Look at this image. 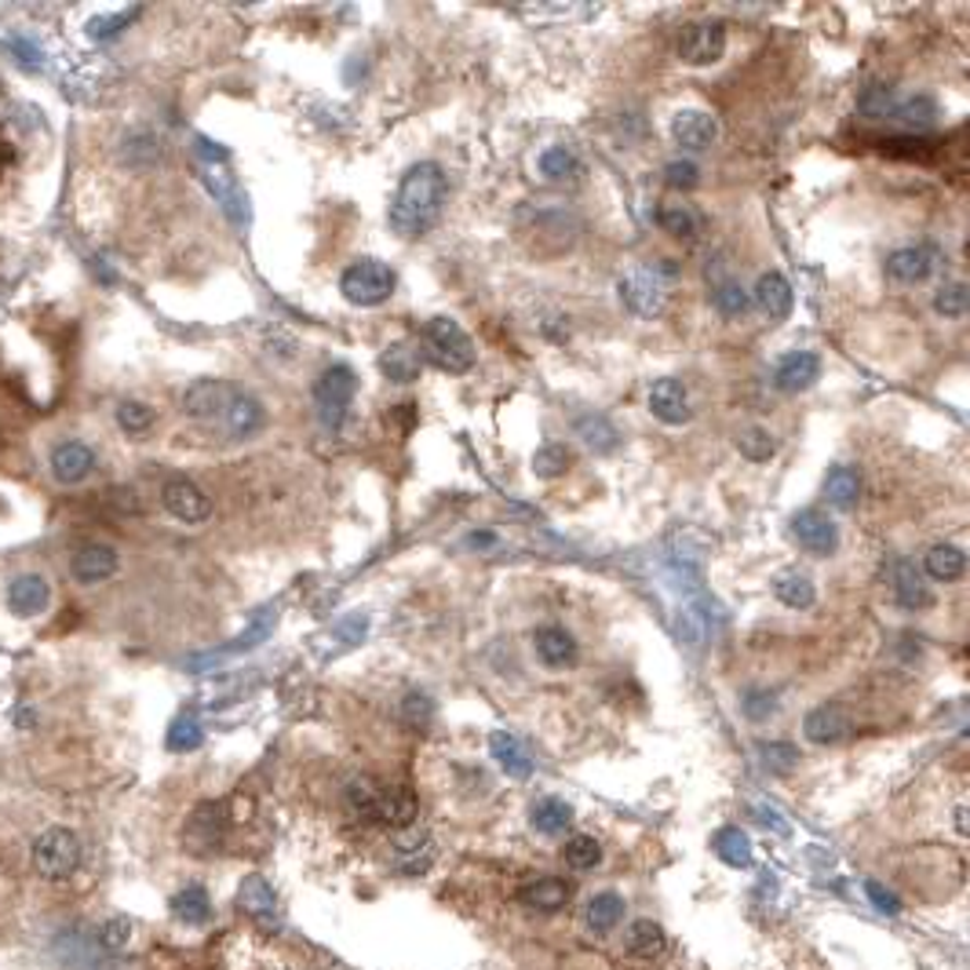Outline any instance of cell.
I'll return each instance as SVG.
<instances>
[{
  "label": "cell",
  "instance_id": "cell-1",
  "mask_svg": "<svg viewBox=\"0 0 970 970\" xmlns=\"http://www.w3.org/2000/svg\"><path fill=\"white\" fill-rule=\"evenodd\" d=\"M449 201V179H445L442 165L435 161H420L402 176L394 190V201L387 209V220H391V231L405 242L413 237H424L431 226L438 223V215Z\"/></svg>",
  "mask_w": 970,
  "mask_h": 970
},
{
  "label": "cell",
  "instance_id": "cell-2",
  "mask_svg": "<svg viewBox=\"0 0 970 970\" xmlns=\"http://www.w3.org/2000/svg\"><path fill=\"white\" fill-rule=\"evenodd\" d=\"M420 358L431 361L435 369L449 372V376H464L475 369V339L464 333L460 322H453V317H431V322H424V328H420Z\"/></svg>",
  "mask_w": 970,
  "mask_h": 970
},
{
  "label": "cell",
  "instance_id": "cell-3",
  "mask_svg": "<svg viewBox=\"0 0 970 970\" xmlns=\"http://www.w3.org/2000/svg\"><path fill=\"white\" fill-rule=\"evenodd\" d=\"M77 869H81V839L63 825L41 832L37 843H33V872L48 883H63Z\"/></svg>",
  "mask_w": 970,
  "mask_h": 970
},
{
  "label": "cell",
  "instance_id": "cell-4",
  "mask_svg": "<svg viewBox=\"0 0 970 970\" xmlns=\"http://www.w3.org/2000/svg\"><path fill=\"white\" fill-rule=\"evenodd\" d=\"M358 394V376L350 365H328L314 383V409L325 431H339L347 420V409Z\"/></svg>",
  "mask_w": 970,
  "mask_h": 970
},
{
  "label": "cell",
  "instance_id": "cell-5",
  "mask_svg": "<svg viewBox=\"0 0 970 970\" xmlns=\"http://www.w3.org/2000/svg\"><path fill=\"white\" fill-rule=\"evenodd\" d=\"M339 292L354 306H380L394 292V270L380 259H358L339 274Z\"/></svg>",
  "mask_w": 970,
  "mask_h": 970
},
{
  "label": "cell",
  "instance_id": "cell-6",
  "mask_svg": "<svg viewBox=\"0 0 970 970\" xmlns=\"http://www.w3.org/2000/svg\"><path fill=\"white\" fill-rule=\"evenodd\" d=\"M621 300L624 306L632 311L635 317H660L668 306V289H665V278H660L657 270L649 267H632L627 274H621Z\"/></svg>",
  "mask_w": 970,
  "mask_h": 970
},
{
  "label": "cell",
  "instance_id": "cell-7",
  "mask_svg": "<svg viewBox=\"0 0 970 970\" xmlns=\"http://www.w3.org/2000/svg\"><path fill=\"white\" fill-rule=\"evenodd\" d=\"M438 858V843L435 836L420 825V821H413L409 828H398L394 839H391V865L402 876H424L431 865H435Z\"/></svg>",
  "mask_w": 970,
  "mask_h": 970
},
{
  "label": "cell",
  "instance_id": "cell-8",
  "mask_svg": "<svg viewBox=\"0 0 970 970\" xmlns=\"http://www.w3.org/2000/svg\"><path fill=\"white\" fill-rule=\"evenodd\" d=\"M726 52V26L718 19H701L687 26L679 41V59L690 66H712Z\"/></svg>",
  "mask_w": 970,
  "mask_h": 970
},
{
  "label": "cell",
  "instance_id": "cell-9",
  "mask_svg": "<svg viewBox=\"0 0 970 970\" xmlns=\"http://www.w3.org/2000/svg\"><path fill=\"white\" fill-rule=\"evenodd\" d=\"M237 394L242 391L226 380H198L182 394V409H187V416L193 420H223Z\"/></svg>",
  "mask_w": 970,
  "mask_h": 970
},
{
  "label": "cell",
  "instance_id": "cell-10",
  "mask_svg": "<svg viewBox=\"0 0 970 970\" xmlns=\"http://www.w3.org/2000/svg\"><path fill=\"white\" fill-rule=\"evenodd\" d=\"M792 536L806 547L810 555H817V558H828L839 547L836 522H832L825 511H817V508L799 511V515L792 519Z\"/></svg>",
  "mask_w": 970,
  "mask_h": 970
},
{
  "label": "cell",
  "instance_id": "cell-11",
  "mask_svg": "<svg viewBox=\"0 0 970 970\" xmlns=\"http://www.w3.org/2000/svg\"><path fill=\"white\" fill-rule=\"evenodd\" d=\"M850 729H854L850 712L839 701L817 704L814 712H806L803 718V734L810 745H839V740L850 737Z\"/></svg>",
  "mask_w": 970,
  "mask_h": 970
},
{
  "label": "cell",
  "instance_id": "cell-12",
  "mask_svg": "<svg viewBox=\"0 0 970 970\" xmlns=\"http://www.w3.org/2000/svg\"><path fill=\"white\" fill-rule=\"evenodd\" d=\"M649 413L668 427L690 424L693 409H690V391L682 387V380L665 376V380H657L654 387H649Z\"/></svg>",
  "mask_w": 970,
  "mask_h": 970
},
{
  "label": "cell",
  "instance_id": "cell-13",
  "mask_svg": "<svg viewBox=\"0 0 970 970\" xmlns=\"http://www.w3.org/2000/svg\"><path fill=\"white\" fill-rule=\"evenodd\" d=\"M161 500H165L168 515L187 522V526H198V522L212 515V500L204 497L193 482H187V478H172V482L165 486Z\"/></svg>",
  "mask_w": 970,
  "mask_h": 970
},
{
  "label": "cell",
  "instance_id": "cell-14",
  "mask_svg": "<svg viewBox=\"0 0 970 970\" xmlns=\"http://www.w3.org/2000/svg\"><path fill=\"white\" fill-rule=\"evenodd\" d=\"M118 566H121V558L110 544H85V547H77L70 558V573L77 584H102V580H110L113 573H118Z\"/></svg>",
  "mask_w": 970,
  "mask_h": 970
},
{
  "label": "cell",
  "instance_id": "cell-15",
  "mask_svg": "<svg viewBox=\"0 0 970 970\" xmlns=\"http://www.w3.org/2000/svg\"><path fill=\"white\" fill-rule=\"evenodd\" d=\"M821 376V358L814 350H792L784 354V358L778 361V369H773V383H778V391L784 394H799L806 391V387H814Z\"/></svg>",
  "mask_w": 970,
  "mask_h": 970
},
{
  "label": "cell",
  "instance_id": "cell-16",
  "mask_svg": "<svg viewBox=\"0 0 970 970\" xmlns=\"http://www.w3.org/2000/svg\"><path fill=\"white\" fill-rule=\"evenodd\" d=\"M8 606L11 613H19V617H41V613L52 606L48 580L37 573H19L8 584Z\"/></svg>",
  "mask_w": 970,
  "mask_h": 970
},
{
  "label": "cell",
  "instance_id": "cell-17",
  "mask_svg": "<svg viewBox=\"0 0 970 970\" xmlns=\"http://www.w3.org/2000/svg\"><path fill=\"white\" fill-rule=\"evenodd\" d=\"M671 135L687 150H707L718 140V121L707 110H679L671 118Z\"/></svg>",
  "mask_w": 970,
  "mask_h": 970
},
{
  "label": "cell",
  "instance_id": "cell-18",
  "mask_svg": "<svg viewBox=\"0 0 970 970\" xmlns=\"http://www.w3.org/2000/svg\"><path fill=\"white\" fill-rule=\"evenodd\" d=\"M934 264H938V253H934L930 245H908V248H897V253L887 256V274L894 281L916 285V281L930 278Z\"/></svg>",
  "mask_w": 970,
  "mask_h": 970
},
{
  "label": "cell",
  "instance_id": "cell-19",
  "mask_svg": "<svg viewBox=\"0 0 970 970\" xmlns=\"http://www.w3.org/2000/svg\"><path fill=\"white\" fill-rule=\"evenodd\" d=\"M751 303L759 306L762 314L770 317V322H784V317L792 314V303H795V292L784 274L770 270L762 274V278L756 281V296H751Z\"/></svg>",
  "mask_w": 970,
  "mask_h": 970
},
{
  "label": "cell",
  "instance_id": "cell-20",
  "mask_svg": "<svg viewBox=\"0 0 970 970\" xmlns=\"http://www.w3.org/2000/svg\"><path fill=\"white\" fill-rule=\"evenodd\" d=\"M91 471H96V453H91L85 442H63L59 449L52 453V475H55V482L81 486Z\"/></svg>",
  "mask_w": 970,
  "mask_h": 970
},
{
  "label": "cell",
  "instance_id": "cell-21",
  "mask_svg": "<svg viewBox=\"0 0 970 970\" xmlns=\"http://www.w3.org/2000/svg\"><path fill=\"white\" fill-rule=\"evenodd\" d=\"M894 595L901 602V610H930L934 606V591L923 577V569L908 558H901L894 566Z\"/></svg>",
  "mask_w": 970,
  "mask_h": 970
},
{
  "label": "cell",
  "instance_id": "cell-22",
  "mask_svg": "<svg viewBox=\"0 0 970 970\" xmlns=\"http://www.w3.org/2000/svg\"><path fill=\"white\" fill-rule=\"evenodd\" d=\"M376 821L387 828H409L416 821V795L402 789V784H380V799H376Z\"/></svg>",
  "mask_w": 970,
  "mask_h": 970
},
{
  "label": "cell",
  "instance_id": "cell-23",
  "mask_svg": "<svg viewBox=\"0 0 970 970\" xmlns=\"http://www.w3.org/2000/svg\"><path fill=\"white\" fill-rule=\"evenodd\" d=\"M569 897H573V887H569L566 880H558V876H536V880H529L526 887L519 890L522 905L536 908V912H558V908H566Z\"/></svg>",
  "mask_w": 970,
  "mask_h": 970
},
{
  "label": "cell",
  "instance_id": "cell-24",
  "mask_svg": "<svg viewBox=\"0 0 970 970\" xmlns=\"http://www.w3.org/2000/svg\"><path fill=\"white\" fill-rule=\"evenodd\" d=\"M237 908H242L245 916L259 919L264 927L278 923V897H274V890L264 876H248V880L237 887Z\"/></svg>",
  "mask_w": 970,
  "mask_h": 970
},
{
  "label": "cell",
  "instance_id": "cell-25",
  "mask_svg": "<svg viewBox=\"0 0 970 970\" xmlns=\"http://www.w3.org/2000/svg\"><path fill=\"white\" fill-rule=\"evenodd\" d=\"M489 751H493V759L500 762V770H504L508 778L526 781L529 773H533L529 751L522 748V740H519L515 734H508V729H497V734L489 737Z\"/></svg>",
  "mask_w": 970,
  "mask_h": 970
},
{
  "label": "cell",
  "instance_id": "cell-26",
  "mask_svg": "<svg viewBox=\"0 0 970 970\" xmlns=\"http://www.w3.org/2000/svg\"><path fill=\"white\" fill-rule=\"evenodd\" d=\"M533 646H536V657L544 660L547 668H569L577 660V638L566 632V627H540V632L533 635Z\"/></svg>",
  "mask_w": 970,
  "mask_h": 970
},
{
  "label": "cell",
  "instance_id": "cell-27",
  "mask_svg": "<svg viewBox=\"0 0 970 970\" xmlns=\"http://www.w3.org/2000/svg\"><path fill=\"white\" fill-rule=\"evenodd\" d=\"M883 118L908 124V129H934L938 124V102L927 96H890Z\"/></svg>",
  "mask_w": 970,
  "mask_h": 970
},
{
  "label": "cell",
  "instance_id": "cell-28",
  "mask_svg": "<svg viewBox=\"0 0 970 970\" xmlns=\"http://www.w3.org/2000/svg\"><path fill=\"white\" fill-rule=\"evenodd\" d=\"M825 497H828V504L836 508V511H854V508H858V500H861V475H858V467H850V464L828 467V475H825Z\"/></svg>",
  "mask_w": 970,
  "mask_h": 970
},
{
  "label": "cell",
  "instance_id": "cell-29",
  "mask_svg": "<svg viewBox=\"0 0 970 970\" xmlns=\"http://www.w3.org/2000/svg\"><path fill=\"white\" fill-rule=\"evenodd\" d=\"M624 949L638 956V960H657V956H665L668 949V934L654 919H635L632 927L624 930Z\"/></svg>",
  "mask_w": 970,
  "mask_h": 970
},
{
  "label": "cell",
  "instance_id": "cell-30",
  "mask_svg": "<svg viewBox=\"0 0 970 970\" xmlns=\"http://www.w3.org/2000/svg\"><path fill=\"white\" fill-rule=\"evenodd\" d=\"M264 405H259V398L253 394H237L231 409H226V416L220 420V424L226 427V435L234 438H253L259 427H264Z\"/></svg>",
  "mask_w": 970,
  "mask_h": 970
},
{
  "label": "cell",
  "instance_id": "cell-31",
  "mask_svg": "<svg viewBox=\"0 0 970 970\" xmlns=\"http://www.w3.org/2000/svg\"><path fill=\"white\" fill-rule=\"evenodd\" d=\"M380 369L387 380L413 383V380H420V372H424V358H420V350L413 344H391L380 354Z\"/></svg>",
  "mask_w": 970,
  "mask_h": 970
},
{
  "label": "cell",
  "instance_id": "cell-32",
  "mask_svg": "<svg viewBox=\"0 0 970 970\" xmlns=\"http://www.w3.org/2000/svg\"><path fill=\"white\" fill-rule=\"evenodd\" d=\"M773 595L789 610H810L817 602V588L814 580L799 573V569H781V573L773 577Z\"/></svg>",
  "mask_w": 970,
  "mask_h": 970
},
{
  "label": "cell",
  "instance_id": "cell-33",
  "mask_svg": "<svg viewBox=\"0 0 970 970\" xmlns=\"http://www.w3.org/2000/svg\"><path fill=\"white\" fill-rule=\"evenodd\" d=\"M529 825L540 832V836H562V832L573 825V806L566 803V799H536L533 810H529Z\"/></svg>",
  "mask_w": 970,
  "mask_h": 970
},
{
  "label": "cell",
  "instance_id": "cell-34",
  "mask_svg": "<svg viewBox=\"0 0 970 970\" xmlns=\"http://www.w3.org/2000/svg\"><path fill=\"white\" fill-rule=\"evenodd\" d=\"M963 569H967V558L956 544H934L927 558H923V573L934 580H945V584H949V580H960Z\"/></svg>",
  "mask_w": 970,
  "mask_h": 970
},
{
  "label": "cell",
  "instance_id": "cell-35",
  "mask_svg": "<svg viewBox=\"0 0 970 970\" xmlns=\"http://www.w3.org/2000/svg\"><path fill=\"white\" fill-rule=\"evenodd\" d=\"M712 850L718 854V861L729 865V869H748L751 865V839L737 825L718 828L712 839Z\"/></svg>",
  "mask_w": 970,
  "mask_h": 970
},
{
  "label": "cell",
  "instance_id": "cell-36",
  "mask_svg": "<svg viewBox=\"0 0 970 970\" xmlns=\"http://www.w3.org/2000/svg\"><path fill=\"white\" fill-rule=\"evenodd\" d=\"M172 912L176 919L190 923V927H201V923L212 919V901H209V890H204L201 883H190L182 887L179 894L172 897Z\"/></svg>",
  "mask_w": 970,
  "mask_h": 970
},
{
  "label": "cell",
  "instance_id": "cell-37",
  "mask_svg": "<svg viewBox=\"0 0 970 970\" xmlns=\"http://www.w3.org/2000/svg\"><path fill=\"white\" fill-rule=\"evenodd\" d=\"M536 168H540V176L547 182H577L580 179V157L569 150V146H547V150L540 154V161H536Z\"/></svg>",
  "mask_w": 970,
  "mask_h": 970
},
{
  "label": "cell",
  "instance_id": "cell-38",
  "mask_svg": "<svg viewBox=\"0 0 970 970\" xmlns=\"http://www.w3.org/2000/svg\"><path fill=\"white\" fill-rule=\"evenodd\" d=\"M584 919H588V930L591 934H610L624 919V901L613 894V890H606V894H595V897L588 901Z\"/></svg>",
  "mask_w": 970,
  "mask_h": 970
},
{
  "label": "cell",
  "instance_id": "cell-39",
  "mask_svg": "<svg viewBox=\"0 0 970 970\" xmlns=\"http://www.w3.org/2000/svg\"><path fill=\"white\" fill-rule=\"evenodd\" d=\"M577 435H580V442L588 445V449H595V453H610V449H617V427L610 424L606 416H599V413H588V416H580L577 420Z\"/></svg>",
  "mask_w": 970,
  "mask_h": 970
},
{
  "label": "cell",
  "instance_id": "cell-40",
  "mask_svg": "<svg viewBox=\"0 0 970 970\" xmlns=\"http://www.w3.org/2000/svg\"><path fill=\"white\" fill-rule=\"evenodd\" d=\"M660 226H665L671 237L690 242V237H698V231H701V215L693 212L687 201H668L665 209H660Z\"/></svg>",
  "mask_w": 970,
  "mask_h": 970
},
{
  "label": "cell",
  "instance_id": "cell-41",
  "mask_svg": "<svg viewBox=\"0 0 970 970\" xmlns=\"http://www.w3.org/2000/svg\"><path fill=\"white\" fill-rule=\"evenodd\" d=\"M376 799H380V781L372 778H354L347 784V810L358 821H376Z\"/></svg>",
  "mask_w": 970,
  "mask_h": 970
},
{
  "label": "cell",
  "instance_id": "cell-42",
  "mask_svg": "<svg viewBox=\"0 0 970 970\" xmlns=\"http://www.w3.org/2000/svg\"><path fill=\"white\" fill-rule=\"evenodd\" d=\"M737 449L751 464H767L770 456L778 453V442H773L767 427H745V431H737Z\"/></svg>",
  "mask_w": 970,
  "mask_h": 970
},
{
  "label": "cell",
  "instance_id": "cell-43",
  "mask_svg": "<svg viewBox=\"0 0 970 970\" xmlns=\"http://www.w3.org/2000/svg\"><path fill=\"white\" fill-rule=\"evenodd\" d=\"M569 464H573V456H569L566 445H540V449L533 453V475L536 478H562L569 471Z\"/></svg>",
  "mask_w": 970,
  "mask_h": 970
},
{
  "label": "cell",
  "instance_id": "cell-44",
  "mask_svg": "<svg viewBox=\"0 0 970 970\" xmlns=\"http://www.w3.org/2000/svg\"><path fill=\"white\" fill-rule=\"evenodd\" d=\"M562 858H566L569 869L591 872V869H595V865L602 861V847H599V839H595V836H573V839L566 843Z\"/></svg>",
  "mask_w": 970,
  "mask_h": 970
},
{
  "label": "cell",
  "instance_id": "cell-45",
  "mask_svg": "<svg viewBox=\"0 0 970 970\" xmlns=\"http://www.w3.org/2000/svg\"><path fill=\"white\" fill-rule=\"evenodd\" d=\"M712 303H715V311L723 317H745L748 306H751V296H748V289H740L737 281H723L715 289Z\"/></svg>",
  "mask_w": 970,
  "mask_h": 970
},
{
  "label": "cell",
  "instance_id": "cell-46",
  "mask_svg": "<svg viewBox=\"0 0 970 970\" xmlns=\"http://www.w3.org/2000/svg\"><path fill=\"white\" fill-rule=\"evenodd\" d=\"M201 740H204V729L193 715H179L172 729H168V748L172 751H193L201 748Z\"/></svg>",
  "mask_w": 970,
  "mask_h": 970
},
{
  "label": "cell",
  "instance_id": "cell-47",
  "mask_svg": "<svg viewBox=\"0 0 970 970\" xmlns=\"http://www.w3.org/2000/svg\"><path fill=\"white\" fill-rule=\"evenodd\" d=\"M934 311H938L941 317H963L967 314V285L963 281L941 285L938 296H934Z\"/></svg>",
  "mask_w": 970,
  "mask_h": 970
},
{
  "label": "cell",
  "instance_id": "cell-48",
  "mask_svg": "<svg viewBox=\"0 0 970 970\" xmlns=\"http://www.w3.org/2000/svg\"><path fill=\"white\" fill-rule=\"evenodd\" d=\"M679 638L687 646H701L707 638V617L701 606H682L679 610Z\"/></svg>",
  "mask_w": 970,
  "mask_h": 970
},
{
  "label": "cell",
  "instance_id": "cell-49",
  "mask_svg": "<svg viewBox=\"0 0 970 970\" xmlns=\"http://www.w3.org/2000/svg\"><path fill=\"white\" fill-rule=\"evenodd\" d=\"M118 424L129 431V435H143V431L154 424V409L143 405V402H121L118 405Z\"/></svg>",
  "mask_w": 970,
  "mask_h": 970
},
{
  "label": "cell",
  "instance_id": "cell-50",
  "mask_svg": "<svg viewBox=\"0 0 970 970\" xmlns=\"http://www.w3.org/2000/svg\"><path fill=\"white\" fill-rule=\"evenodd\" d=\"M431 715H435V704H431V698L427 693H420V690H413V693H405V701H402V718L409 726H427L431 723Z\"/></svg>",
  "mask_w": 970,
  "mask_h": 970
},
{
  "label": "cell",
  "instance_id": "cell-51",
  "mask_svg": "<svg viewBox=\"0 0 970 970\" xmlns=\"http://www.w3.org/2000/svg\"><path fill=\"white\" fill-rule=\"evenodd\" d=\"M759 751H762V762H767L770 770H778V773L792 770L795 762H799L795 748L784 745V740H773V745H759Z\"/></svg>",
  "mask_w": 970,
  "mask_h": 970
},
{
  "label": "cell",
  "instance_id": "cell-52",
  "mask_svg": "<svg viewBox=\"0 0 970 970\" xmlns=\"http://www.w3.org/2000/svg\"><path fill=\"white\" fill-rule=\"evenodd\" d=\"M665 179H668V187H676V190H698L701 172L693 161H671L665 168Z\"/></svg>",
  "mask_w": 970,
  "mask_h": 970
},
{
  "label": "cell",
  "instance_id": "cell-53",
  "mask_svg": "<svg viewBox=\"0 0 970 970\" xmlns=\"http://www.w3.org/2000/svg\"><path fill=\"white\" fill-rule=\"evenodd\" d=\"M740 707H745L748 718H756V723H762V718L773 715V707H778V701H773V693L767 690H751L745 693V701H740Z\"/></svg>",
  "mask_w": 970,
  "mask_h": 970
},
{
  "label": "cell",
  "instance_id": "cell-54",
  "mask_svg": "<svg viewBox=\"0 0 970 970\" xmlns=\"http://www.w3.org/2000/svg\"><path fill=\"white\" fill-rule=\"evenodd\" d=\"M129 934H132V923L129 919H110L107 923V930H102V945H107V949H124V945H129Z\"/></svg>",
  "mask_w": 970,
  "mask_h": 970
},
{
  "label": "cell",
  "instance_id": "cell-55",
  "mask_svg": "<svg viewBox=\"0 0 970 970\" xmlns=\"http://www.w3.org/2000/svg\"><path fill=\"white\" fill-rule=\"evenodd\" d=\"M865 894H869V897H872V905H876V908H880V912H887V916H897V912H901V905H897V897H894V894H890V890H883V887H880V883H876V880H869V883H865Z\"/></svg>",
  "mask_w": 970,
  "mask_h": 970
},
{
  "label": "cell",
  "instance_id": "cell-56",
  "mask_svg": "<svg viewBox=\"0 0 970 970\" xmlns=\"http://www.w3.org/2000/svg\"><path fill=\"white\" fill-rule=\"evenodd\" d=\"M497 544H500V540H497V533H489V529L467 536V547H497Z\"/></svg>",
  "mask_w": 970,
  "mask_h": 970
},
{
  "label": "cell",
  "instance_id": "cell-57",
  "mask_svg": "<svg viewBox=\"0 0 970 970\" xmlns=\"http://www.w3.org/2000/svg\"><path fill=\"white\" fill-rule=\"evenodd\" d=\"M15 165V150H11L8 140H0V176H4V168Z\"/></svg>",
  "mask_w": 970,
  "mask_h": 970
},
{
  "label": "cell",
  "instance_id": "cell-58",
  "mask_svg": "<svg viewBox=\"0 0 970 970\" xmlns=\"http://www.w3.org/2000/svg\"><path fill=\"white\" fill-rule=\"evenodd\" d=\"M759 817H762V825H773V828L781 832V836H784V832H789V825H784V821H781L778 814H773V810H767V806L759 810Z\"/></svg>",
  "mask_w": 970,
  "mask_h": 970
},
{
  "label": "cell",
  "instance_id": "cell-59",
  "mask_svg": "<svg viewBox=\"0 0 970 970\" xmlns=\"http://www.w3.org/2000/svg\"><path fill=\"white\" fill-rule=\"evenodd\" d=\"M956 828H960V832H967V810H963V806H960V810H956Z\"/></svg>",
  "mask_w": 970,
  "mask_h": 970
}]
</instances>
